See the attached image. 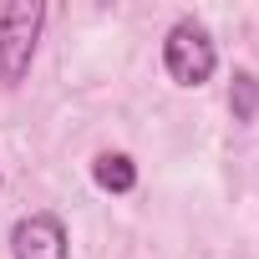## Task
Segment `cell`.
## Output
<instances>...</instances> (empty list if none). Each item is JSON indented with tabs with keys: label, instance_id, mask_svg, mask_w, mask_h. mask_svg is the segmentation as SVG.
Returning <instances> with one entry per match:
<instances>
[{
	"label": "cell",
	"instance_id": "cell-4",
	"mask_svg": "<svg viewBox=\"0 0 259 259\" xmlns=\"http://www.w3.org/2000/svg\"><path fill=\"white\" fill-rule=\"evenodd\" d=\"M92 178H97L102 193H133V188H138V168H133L127 153H102V158L92 163Z\"/></svg>",
	"mask_w": 259,
	"mask_h": 259
},
{
	"label": "cell",
	"instance_id": "cell-2",
	"mask_svg": "<svg viewBox=\"0 0 259 259\" xmlns=\"http://www.w3.org/2000/svg\"><path fill=\"white\" fill-rule=\"evenodd\" d=\"M163 66L178 87H203L219 66V51H213V41L198 21H178L163 41Z\"/></svg>",
	"mask_w": 259,
	"mask_h": 259
},
{
	"label": "cell",
	"instance_id": "cell-1",
	"mask_svg": "<svg viewBox=\"0 0 259 259\" xmlns=\"http://www.w3.org/2000/svg\"><path fill=\"white\" fill-rule=\"evenodd\" d=\"M41 21H46V6H36V0H16L0 11V81L6 87H16L31 71Z\"/></svg>",
	"mask_w": 259,
	"mask_h": 259
},
{
	"label": "cell",
	"instance_id": "cell-3",
	"mask_svg": "<svg viewBox=\"0 0 259 259\" xmlns=\"http://www.w3.org/2000/svg\"><path fill=\"white\" fill-rule=\"evenodd\" d=\"M16 259H66V229L56 213H26L11 229Z\"/></svg>",
	"mask_w": 259,
	"mask_h": 259
},
{
	"label": "cell",
	"instance_id": "cell-5",
	"mask_svg": "<svg viewBox=\"0 0 259 259\" xmlns=\"http://www.w3.org/2000/svg\"><path fill=\"white\" fill-rule=\"evenodd\" d=\"M229 112H234V122H254V112H259V76L254 71H234Z\"/></svg>",
	"mask_w": 259,
	"mask_h": 259
}]
</instances>
